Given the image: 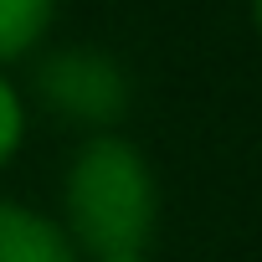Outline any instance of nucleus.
Returning <instances> with one entry per match:
<instances>
[{
  "instance_id": "20e7f679",
  "label": "nucleus",
  "mask_w": 262,
  "mask_h": 262,
  "mask_svg": "<svg viewBox=\"0 0 262 262\" xmlns=\"http://www.w3.org/2000/svg\"><path fill=\"white\" fill-rule=\"evenodd\" d=\"M52 16V0H0V57L26 52Z\"/></svg>"
},
{
  "instance_id": "423d86ee",
  "label": "nucleus",
  "mask_w": 262,
  "mask_h": 262,
  "mask_svg": "<svg viewBox=\"0 0 262 262\" xmlns=\"http://www.w3.org/2000/svg\"><path fill=\"white\" fill-rule=\"evenodd\" d=\"M98 262H144V252H118V257H98Z\"/></svg>"
},
{
  "instance_id": "0eeeda50",
  "label": "nucleus",
  "mask_w": 262,
  "mask_h": 262,
  "mask_svg": "<svg viewBox=\"0 0 262 262\" xmlns=\"http://www.w3.org/2000/svg\"><path fill=\"white\" fill-rule=\"evenodd\" d=\"M257 21H262V0H257Z\"/></svg>"
},
{
  "instance_id": "39448f33",
  "label": "nucleus",
  "mask_w": 262,
  "mask_h": 262,
  "mask_svg": "<svg viewBox=\"0 0 262 262\" xmlns=\"http://www.w3.org/2000/svg\"><path fill=\"white\" fill-rule=\"evenodd\" d=\"M16 139H21V103H16V93L6 88V77H0V165L11 160Z\"/></svg>"
},
{
  "instance_id": "f03ea898",
  "label": "nucleus",
  "mask_w": 262,
  "mask_h": 262,
  "mask_svg": "<svg viewBox=\"0 0 262 262\" xmlns=\"http://www.w3.org/2000/svg\"><path fill=\"white\" fill-rule=\"evenodd\" d=\"M41 88L57 108L77 113V118H118L123 113V77L113 62L93 57V52H72L41 67Z\"/></svg>"
},
{
  "instance_id": "f257e3e1",
  "label": "nucleus",
  "mask_w": 262,
  "mask_h": 262,
  "mask_svg": "<svg viewBox=\"0 0 262 262\" xmlns=\"http://www.w3.org/2000/svg\"><path fill=\"white\" fill-rule=\"evenodd\" d=\"M67 211L93 257L144 252L155 226V180L139 149L123 139H93L67 175Z\"/></svg>"
},
{
  "instance_id": "7ed1b4c3",
  "label": "nucleus",
  "mask_w": 262,
  "mask_h": 262,
  "mask_svg": "<svg viewBox=\"0 0 262 262\" xmlns=\"http://www.w3.org/2000/svg\"><path fill=\"white\" fill-rule=\"evenodd\" d=\"M0 262H77L62 226L36 211L0 206Z\"/></svg>"
}]
</instances>
